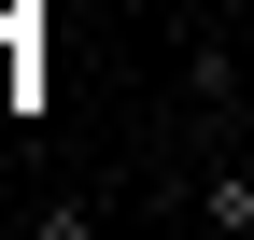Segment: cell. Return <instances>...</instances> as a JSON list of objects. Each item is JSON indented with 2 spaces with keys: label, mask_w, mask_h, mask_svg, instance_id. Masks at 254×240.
<instances>
[{
  "label": "cell",
  "mask_w": 254,
  "mask_h": 240,
  "mask_svg": "<svg viewBox=\"0 0 254 240\" xmlns=\"http://www.w3.org/2000/svg\"><path fill=\"white\" fill-rule=\"evenodd\" d=\"M240 127H254V43H240Z\"/></svg>",
  "instance_id": "2"
},
{
  "label": "cell",
  "mask_w": 254,
  "mask_h": 240,
  "mask_svg": "<svg viewBox=\"0 0 254 240\" xmlns=\"http://www.w3.org/2000/svg\"><path fill=\"white\" fill-rule=\"evenodd\" d=\"M184 212H198V226H254V170H240V156H212L198 184H184Z\"/></svg>",
  "instance_id": "1"
}]
</instances>
